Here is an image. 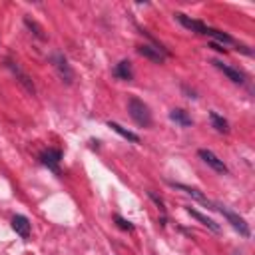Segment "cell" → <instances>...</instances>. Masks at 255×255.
Returning <instances> with one entry per match:
<instances>
[{
	"instance_id": "obj_1",
	"label": "cell",
	"mask_w": 255,
	"mask_h": 255,
	"mask_svg": "<svg viewBox=\"0 0 255 255\" xmlns=\"http://www.w3.org/2000/svg\"><path fill=\"white\" fill-rule=\"evenodd\" d=\"M128 112L139 128H149L151 126V112H149L147 104H143L139 98H129L128 100Z\"/></svg>"
},
{
	"instance_id": "obj_2",
	"label": "cell",
	"mask_w": 255,
	"mask_h": 255,
	"mask_svg": "<svg viewBox=\"0 0 255 255\" xmlns=\"http://www.w3.org/2000/svg\"><path fill=\"white\" fill-rule=\"evenodd\" d=\"M52 64H54V68H56V72H58L60 80H62L64 84H68V86H70V84L74 82V70H72V66L68 64L66 56H64V54H60V52L52 54Z\"/></svg>"
},
{
	"instance_id": "obj_3",
	"label": "cell",
	"mask_w": 255,
	"mask_h": 255,
	"mask_svg": "<svg viewBox=\"0 0 255 255\" xmlns=\"http://www.w3.org/2000/svg\"><path fill=\"white\" fill-rule=\"evenodd\" d=\"M6 68L14 74V78L18 80V84H20V86L30 94V96H36V86H34L32 78H30V76H28V74H26V72L16 64V62H14V60H6Z\"/></svg>"
},
{
	"instance_id": "obj_4",
	"label": "cell",
	"mask_w": 255,
	"mask_h": 255,
	"mask_svg": "<svg viewBox=\"0 0 255 255\" xmlns=\"http://www.w3.org/2000/svg\"><path fill=\"white\" fill-rule=\"evenodd\" d=\"M215 209H219L221 211V215L233 225V229H237L243 237H249L251 235V229H249V225H247V221L241 217V215H237L235 211H231V209H227L225 205H215Z\"/></svg>"
},
{
	"instance_id": "obj_5",
	"label": "cell",
	"mask_w": 255,
	"mask_h": 255,
	"mask_svg": "<svg viewBox=\"0 0 255 255\" xmlns=\"http://www.w3.org/2000/svg\"><path fill=\"white\" fill-rule=\"evenodd\" d=\"M197 155H199L213 171H217V173H229V169H227V165L223 163V159H219L213 151H209V149H199Z\"/></svg>"
},
{
	"instance_id": "obj_6",
	"label": "cell",
	"mask_w": 255,
	"mask_h": 255,
	"mask_svg": "<svg viewBox=\"0 0 255 255\" xmlns=\"http://www.w3.org/2000/svg\"><path fill=\"white\" fill-rule=\"evenodd\" d=\"M171 185H173V187H177V189H181V191H185L189 197H193L195 201H199V203H201V205H205L207 209H215V203H213L211 199H207L199 189L189 187V185H183V183H175V181H171Z\"/></svg>"
},
{
	"instance_id": "obj_7",
	"label": "cell",
	"mask_w": 255,
	"mask_h": 255,
	"mask_svg": "<svg viewBox=\"0 0 255 255\" xmlns=\"http://www.w3.org/2000/svg\"><path fill=\"white\" fill-rule=\"evenodd\" d=\"M60 159H62V153H60V149H46V151H42L40 153V161L48 167V169H52L54 173H60Z\"/></svg>"
},
{
	"instance_id": "obj_8",
	"label": "cell",
	"mask_w": 255,
	"mask_h": 255,
	"mask_svg": "<svg viewBox=\"0 0 255 255\" xmlns=\"http://www.w3.org/2000/svg\"><path fill=\"white\" fill-rule=\"evenodd\" d=\"M173 16H175V18H177V22H179L181 26H185L187 30L197 32V34H203V36H205V32H207V24H203V22H199V20H193V18H189V16L181 14V12H175Z\"/></svg>"
},
{
	"instance_id": "obj_9",
	"label": "cell",
	"mask_w": 255,
	"mask_h": 255,
	"mask_svg": "<svg viewBox=\"0 0 255 255\" xmlns=\"http://www.w3.org/2000/svg\"><path fill=\"white\" fill-rule=\"evenodd\" d=\"M12 229L16 231V235H20L22 239H28L30 237V229H32V223L26 215H14L12 217Z\"/></svg>"
},
{
	"instance_id": "obj_10",
	"label": "cell",
	"mask_w": 255,
	"mask_h": 255,
	"mask_svg": "<svg viewBox=\"0 0 255 255\" xmlns=\"http://www.w3.org/2000/svg\"><path fill=\"white\" fill-rule=\"evenodd\" d=\"M135 50H137V54H139V56H143V58L151 60L153 64H163V60H165V56H163L157 48H153V46H149V44H141V46H137Z\"/></svg>"
},
{
	"instance_id": "obj_11",
	"label": "cell",
	"mask_w": 255,
	"mask_h": 255,
	"mask_svg": "<svg viewBox=\"0 0 255 255\" xmlns=\"http://www.w3.org/2000/svg\"><path fill=\"white\" fill-rule=\"evenodd\" d=\"M213 66L217 68V70H221L233 84H243L245 82V76L239 72V70H235V68H231V66H227V64H223V62H219V60H213Z\"/></svg>"
},
{
	"instance_id": "obj_12",
	"label": "cell",
	"mask_w": 255,
	"mask_h": 255,
	"mask_svg": "<svg viewBox=\"0 0 255 255\" xmlns=\"http://www.w3.org/2000/svg\"><path fill=\"white\" fill-rule=\"evenodd\" d=\"M185 211L191 215V217H195L203 227H207L209 231H213V233H219L221 231V227H219V223H215L211 217H205L203 213H199V211H195V209H191V207H185Z\"/></svg>"
},
{
	"instance_id": "obj_13",
	"label": "cell",
	"mask_w": 255,
	"mask_h": 255,
	"mask_svg": "<svg viewBox=\"0 0 255 255\" xmlns=\"http://www.w3.org/2000/svg\"><path fill=\"white\" fill-rule=\"evenodd\" d=\"M205 36H211L213 40H215V44H219V46H227V44H235V40L227 34V32H221V30H215V28H211V26H207V32H205Z\"/></svg>"
},
{
	"instance_id": "obj_14",
	"label": "cell",
	"mask_w": 255,
	"mask_h": 255,
	"mask_svg": "<svg viewBox=\"0 0 255 255\" xmlns=\"http://www.w3.org/2000/svg\"><path fill=\"white\" fill-rule=\"evenodd\" d=\"M114 76L118 78V80H126V82H129L131 78H133V70H131V64L128 62V60H122L116 68H114Z\"/></svg>"
},
{
	"instance_id": "obj_15",
	"label": "cell",
	"mask_w": 255,
	"mask_h": 255,
	"mask_svg": "<svg viewBox=\"0 0 255 255\" xmlns=\"http://www.w3.org/2000/svg\"><path fill=\"white\" fill-rule=\"evenodd\" d=\"M108 128H112V129H114L116 133H120L124 139L131 141V143H139V135L133 133V131H129V129H126V128H122L120 124H116V122H108Z\"/></svg>"
},
{
	"instance_id": "obj_16",
	"label": "cell",
	"mask_w": 255,
	"mask_h": 255,
	"mask_svg": "<svg viewBox=\"0 0 255 255\" xmlns=\"http://www.w3.org/2000/svg\"><path fill=\"white\" fill-rule=\"evenodd\" d=\"M209 120H211V126H213L219 133H229V122H227L223 116H219L217 112H209Z\"/></svg>"
},
{
	"instance_id": "obj_17",
	"label": "cell",
	"mask_w": 255,
	"mask_h": 255,
	"mask_svg": "<svg viewBox=\"0 0 255 255\" xmlns=\"http://www.w3.org/2000/svg\"><path fill=\"white\" fill-rule=\"evenodd\" d=\"M169 120L175 122V124L181 126V128H187V126L193 124L191 118L187 116V112H183V110H171V112H169Z\"/></svg>"
},
{
	"instance_id": "obj_18",
	"label": "cell",
	"mask_w": 255,
	"mask_h": 255,
	"mask_svg": "<svg viewBox=\"0 0 255 255\" xmlns=\"http://www.w3.org/2000/svg\"><path fill=\"white\" fill-rule=\"evenodd\" d=\"M24 24H26V28L38 38V40H46V34H44V30H42V26L36 22V20H32L30 16H24Z\"/></svg>"
},
{
	"instance_id": "obj_19",
	"label": "cell",
	"mask_w": 255,
	"mask_h": 255,
	"mask_svg": "<svg viewBox=\"0 0 255 255\" xmlns=\"http://www.w3.org/2000/svg\"><path fill=\"white\" fill-rule=\"evenodd\" d=\"M114 221H116V223H118V227H120V229H124V231H131V229H133L131 221L124 219L122 215H114Z\"/></svg>"
},
{
	"instance_id": "obj_20",
	"label": "cell",
	"mask_w": 255,
	"mask_h": 255,
	"mask_svg": "<svg viewBox=\"0 0 255 255\" xmlns=\"http://www.w3.org/2000/svg\"><path fill=\"white\" fill-rule=\"evenodd\" d=\"M147 195H149V199H151V201H153V203H155V205L159 207V211H161V215L165 217V203H163V199H161V197H157V195H155L153 191H147Z\"/></svg>"
},
{
	"instance_id": "obj_21",
	"label": "cell",
	"mask_w": 255,
	"mask_h": 255,
	"mask_svg": "<svg viewBox=\"0 0 255 255\" xmlns=\"http://www.w3.org/2000/svg\"><path fill=\"white\" fill-rule=\"evenodd\" d=\"M211 48H213V50H217V52H225V48H223V46H219V44H215V42L211 44Z\"/></svg>"
}]
</instances>
